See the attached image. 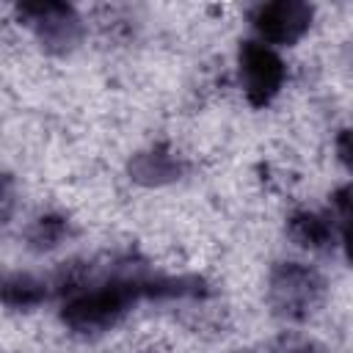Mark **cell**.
Wrapping results in <instances>:
<instances>
[{
    "label": "cell",
    "mask_w": 353,
    "mask_h": 353,
    "mask_svg": "<svg viewBox=\"0 0 353 353\" xmlns=\"http://www.w3.org/2000/svg\"><path fill=\"white\" fill-rule=\"evenodd\" d=\"M323 276L303 262H279L268 279V303L273 314L290 323L306 320L323 301Z\"/></svg>",
    "instance_id": "1"
},
{
    "label": "cell",
    "mask_w": 353,
    "mask_h": 353,
    "mask_svg": "<svg viewBox=\"0 0 353 353\" xmlns=\"http://www.w3.org/2000/svg\"><path fill=\"white\" fill-rule=\"evenodd\" d=\"M237 83L251 108H268L287 83V63L276 47L245 39L237 50Z\"/></svg>",
    "instance_id": "2"
},
{
    "label": "cell",
    "mask_w": 353,
    "mask_h": 353,
    "mask_svg": "<svg viewBox=\"0 0 353 353\" xmlns=\"http://www.w3.org/2000/svg\"><path fill=\"white\" fill-rule=\"evenodd\" d=\"M17 17L36 33L50 52H69L83 39V22L69 3L61 0H22L14 6Z\"/></svg>",
    "instance_id": "3"
},
{
    "label": "cell",
    "mask_w": 353,
    "mask_h": 353,
    "mask_svg": "<svg viewBox=\"0 0 353 353\" xmlns=\"http://www.w3.org/2000/svg\"><path fill=\"white\" fill-rule=\"evenodd\" d=\"M314 19V8L303 0H270L259 3L248 14L254 39L270 47H292L301 41Z\"/></svg>",
    "instance_id": "4"
},
{
    "label": "cell",
    "mask_w": 353,
    "mask_h": 353,
    "mask_svg": "<svg viewBox=\"0 0 353 353\" xmlns=\"http://www.w3.org/2000/svg\"><path fill=\"white\" fill-rule=\"evenodd\" d=\"M185 171H188V163L182 160V154H176L174 149H168L163 143L149 146V149L132 154V160H130V176L146 188L171 185L176 179H182Z\"/></svg>",
    "instance_id": "5"
},
{
    "label": "cell",
    "mask_w": 353,
    "mask_h": 353,
    "mask_svg": "<svg viewBox=\"0 0 353 353\" xmlns=\"http://www.w3.org/2000/svg\"><path fill=\"white\" fill-rule=\"evenodd\" d=\"M287 234L295 245L312 254H323L336 243V223L331 215L317 210H298L287 221Z\"/></svg>",
    "instance_id": "6"
},
{
    "label": "cell",
    "mask_w": 353,
    "mask_h": 353,
    "mask_svg": "<svg viewBox=\"0 0 353 353\" xmlns=\"http://www.w3.org/2000/svg\"><path fill=\"white\" fill-rule=\"evenodd\" d=\"M47 301V281L30 273H11L3 279V303L8 309H33Z\"/></svg>",
    "instance_id": "7"
},
{
    "label": "cell",
    "mask_w": 353,
    "mask_h": 353,
    "mask_svg": "<svg viewBox=\"0 0 353 353\" xmlns=\"http://www.w3.org/2000/svg\"><path fill=\"white\" fill-rule=\"evenodd\" d=\"M66 237H69V221L63 215H55V212L36 218L25 232V240L33 251H52Z\"/></svg>",
    "instance_id": "8"
},
{
    "label": "cell",
    "mask_w": 353,
    "mask_h": 353,
    "mask_svg": "<svg viewBox=\"0 0 353 353\" xmlns=\"http://www.w3.org/2000/svg\"><path fill=\"white\" fill-rule=\"evenodd\" d=\"M334 215L336 221V232H339V243L345 251L347 265L353 268V185L339 188L334 193Z\"/></svg>",
    "instance_id": "9"
},
{
    "label": "cell",
    "mask_w": 353,
    "mask_h": 353,
    "mask_svg": "<svg viewBox=\"0 0 353 353\" xmlns=\"http://www.w3.org/2000/svg\"><path fill=\"white\" fill-rule=\"evenodd\" d=\"M334 152H336L339 165L353 176V124H347L345 130H339V132H336Z\"/></svg>",
    "instance_id": "10"
},
{
    "label": "cell",
    "mask_w": 353,
    "mask_h": 353,
    "mask_svg": "<svg viewBox=\"0 0 353 353\" xmlns=\"http://www.w3.org/2000/svg\"><path fill=\"white\" fill-rule=\"evenodd\" d=\"M290 353H320L317 347H312V345H301V347H292Z\"/></svg>",
    "instance_id": "11"
}]
</instances>
